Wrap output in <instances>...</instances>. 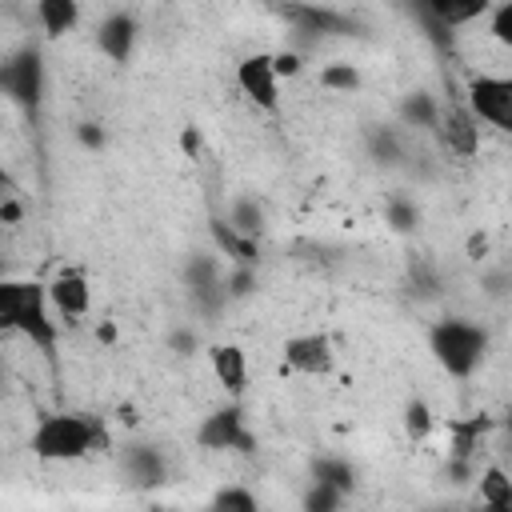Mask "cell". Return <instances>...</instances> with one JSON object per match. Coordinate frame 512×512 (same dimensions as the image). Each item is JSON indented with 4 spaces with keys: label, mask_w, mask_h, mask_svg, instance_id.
<instances>
[{
    "label": "cell",
    "mask_w": 512,
    "mask_h": 512,
    "mask_svg": "<svg viewBox=\"0 0 512 512\" xmlns=\"http://www.w3.org/2000/svg\"><path fill=\"white\" fill-rule=\"evenodd\" d=\"M208 368L216 376V384L228 392V396H244L248 388V352L240 344H212L208 348Z\"/></svg>",
    "instance_id": "cell-12"
},
{
    "label": "cell",
    "mask_w": 512,
    "mask_h": 512,
    "mask_svg": "<svg viewBox=\"0 0 512 512\" xmlns=\"http://www.w3.org/2000/svg\"><path fill=\"white\" fill-rule=\"evenodd\" d=\"M400 116L408 128H436L440 120V104L428 100V92H412L404 104H400Z\"/></svg>",
    "instance_id": "cell-17"
},
{
    "label": "cell",
    "mask_w": 512,
    "mask_h": 512,
    "mask_svg": "<svg viewBox=\"0 0 512 512\" xmlns=\"http://www.w3.org/2000/svg\"><path fill=\"white\" fill-rule=\"evenodd\" d=\"M436 428V416L424 400H408L404 404V436L408 440H428V432Z\"/></svg>",
    "instance_id": "cell-20"
},
{
    "label": "cell",
    "mask_w": 512,
    "mask_h": 512,
    "mask_svg": "<svg viewBox=\"0 0 512 512\" xmlns=\"http://www.w3.org/2000/svg\"><path fill=\"white\" fill-rule=\"evenodd\" d=\"M212 504H216V508H240V512H252V508H256V496H252L248 488H220V492L212 496Z\"/></svg>",
    "instance_id": "cell-22"
},
{
    "label": "cell",
    "mask_w": 512,
    "mask_h": 512,
    "mask_svg": "<svg viewBox=\"0 0 512 512\" xmlns=\"http://www.w3.org/2000/svg\"><path fill=\"white\" fill-rule=\"evenodd\" d=\"M420 8L440 28H468L492 12V0H420Z\"/></svg>",
    "instance_id": "cell-13"
},
{
    "label": "cell",
    "mask_w": 512,
    "mask_h": 512,
    "mask_svg": "<svg viewBox=\"0 0 512 512\" xmlns=\"http://www.w3.org/2000/svg\"><path fill=\"white\" fill-rule=\"evenodd\" d=\"M124 468L136 484H156L164 480V456L152 448V444H132L128 456H124Z\"/></svg>",
    "instance_id": "cell-15"
},
{
    "label": "cell",
    "mask_w": 512,
    "mask_h": 512,
    "mask_svg": "<svg viewBox=\"0 0 512 512\" xmlns=\"http://www.w3.org/2000/svg\"><path fill=\"white\" fill-rule=\"evenodd\" d=\"M480 504L488 508H512V472L500 464H488L480 472Z\"/></svg>",
    "instance_id": "cell-16"
},
{
    "label": "cell",
    "mask_w": 512,
    "mask_h": 512,
    "mask_svg": "<svg viewBox=\"0 0 512 512\" xmlns=\"http://www.w3.org/2000/svg\"><path fill=\"white\" fill-rule=\"evenodd\" d=\"M280 360H284V372L316 380V376H328L336 368V344L328 332H296L284 340Z\"/></svg>",
    "instance_id": "cell-6"
},
{
    "label": "cell",
    "mask_w": 512,
    "mask_h": 512,
    "mask_svg": "<svg viewBox=\"0 0 512 512\" xmlns=\"http://www.w3.org/2000/svg\"><path fill=\"white\" fill-rule=\"evenodd\" d=\"M488 36H492L496 44L512 48V0L492 4V12H488Z\"/></svg>",
    "instance_id": "cell-21"
},
{
    "label": "cell",
    "mask_w": 512,
    "mask_h": 512,
    "mask_svg": "<svg viewBox=\"0 0 512 512\" xmlns=\"http://www.w3.org/2000/svg\"><path fill=\"white\" fill-rule=\"evenodd\" d=\"M236 88H240V96H244L252 108L276 116V112H280V72H276L272 52H252V56H244V60L236 64Z\"/></svg>",
    "instance_id": "cell-5"
},
{
    "label": "cell",
    "mask_w": 512,
    "mask_h": 512,
    "mask_svg": "<svg viewBox=\"0 0 512 512\" xmlns=\"http://www.w3.org/2000/svg\"><path fill=\"white\" fill-rule=\"evenodd\" d=\"M28 448L44 464H76L108 448V428L92 412H52L36 420Z\"/></svg>",
    "instance_id": "cell-1"
},
{
    "label": "cell",
    "mask_w": 512,
    "mask_h": 512,
    "mask_svg": "<svg viewBox=\"0 0 512 512\" xmlns=\"http://www.w3.org/2000/svg\"><path fill=\"white\" fill-rule=\"evenodd\" d=\"M464 104L480 124L512 136V72H476L464 84Z\"/></svg>",
    "instance_id": "cell-4"
},
{
    "label": "cell",
    "mask_w": 512,
    "mask_h": 512,
    "mask_svg": "<svg viewBox=\"0 0 512 512\" xmlns=\"http://www.w3.org/2000/svg\"><path fill=\"white\" fill-rule=\"evenodd\" d=\"M428 352L452 380H468L488 356V328L464 316H444L428 328Z\"/></svg>",
    "instance_id": "cell-3"
},
{
    "label": "cell",
    "mask_w": 512,
    "mask_h": 512,
    "mask_svg": "<svg viewBox=\"0 0 512 512\" xmlns=\"http://www.w3.org/2000/svg\"><path fill=\"white\" fill-rule=\"evenodd\" d=\"M52 296L40 280H4L0 284V324L4 332L24 336L40 356H56L60 320H52Z\"/></svg>",
    "instance_id": "cell-2"
},
{
    "label": "cell",
    "mask_w": 512,
    "mask_h": 512,
    "mask_svg": "<svg viewBox=\"0 0 512 512\" xmlns=\"http://www.w3.org/2000/svg\"><path fill=\"white\" fill-rule=\"evenodd\" d=\"M228 224H232L236 232H244V236L256 240V232L264 228V212H260V204H256L252 196H240V200H232V208H228Z\"/></svg>",
    "instance_id": "cell-18"
},
{
    "label": "cell",
    "mask_w": 512,
    "mask_h": 512,
    "mask_svg": "<svg viewBox=\"0 0 512 512\" xmlns=\"http://www.w3.org/2000/svg\"><path fill=\"white\" fill-rule=\"evenodd\" d=\"M36 24L48 40H60L76 32L80 24V0H36Z\"/></svg>",
    "instance_id": "cell-14"
},
{
    "label": "cell",
    "mask_w": 512,
    "mask_h": 512,
    "mask_svg": "<svg viewBox=\"0 0 512 512\" xmlns=\"http://www.w3.org/2000/svg\"><path fill=\"white\" fill-rule=\"evenodd\" d=\"M180 148H184V156L196 160V156H200V132H196V128H184V132H180Z\"/></svg>",
    "instance_id": "cell-25"
},
{
    "label": "cell",
    "mask_w": 512,
    "mask_h": 512,
    "mask_svg": "<svg viewBox=\"0 0 512 512\" xmlns=\"http://www.w3.org/2000/svg\"><path fill=\"white\" fill-rule=\"evenodd\" d=\"M0 216H4V224H16V220H20V204H16V200H4Z\"/></svg>",
    "instance_id": "cell-27"
},
{
    "label": "cell",
    "mask_w": 512,
    "mask_h": 512,
    "mask_svg": "<svg viewBox=\"0 0 512 512\" xmlns=\"http://www.w3.org/2000/svg\"><path fill=\"white\" fill-rule=\"evenodd\" d=\"M196 444H200V448H208V452H224V448L248 452L252 432L244 428V412H240L236 404L216 408L212 416H204V420H200V428H196Z\"/></svg>",
    "instance_id": "cell-8"
},
{
    "label": "cell",
    "mask_w": 512,
    "mask_h": 512,
    "mask_svg": "<svg viewBox=\"0 0 512 512\" xmlns=\"http://www.w3.org/2000/svg\"><path fill=\"white\" fill-rule=\"evenodd\" d=\"M272 60H276V72H280V80H292V76H300V72H304V60H300V52H272Z\"/></svg>",
    "instance_id": "cell-23"
},
{
    "label": "cell",
    "mask_w": 512,
    "mask_h": 512,
    "mask_svg": "<svg viewBox=\"0 0 512 512\" xmlns=\"http://www.w3.org/2000/svg\"><path fill=\"white\" fill-rule=\"evenodd\" d=\"M316 84L324 92H356L360 88V68L356 64H324Z\"/></svg>",
    "instance_id": "cell-19"
},
{
    "label": "cell",
    "mask_w": 512,
    "mask_h": 512,
    "mask_svg": "<svg viewBox=\"0 0 512 512\" xmlns=\"http://www.w3.org/2000/svg\"><path fill=\"white\" fill-rule=\"evenodd\" d=\"M436 132H440L444 148H448L452 156H460V160H472V156L480 152V120H476V112H472L464 100L440 104Z\"/></svg>",
    "instance_id": "cell-7"
},
{
    "label": "cell",
    "mask_w": 512,
    "mask_h": 512,
    "mask_svg": "<svg viewBox=\"0 0 512 512\" xmlns=\"http://www.w3.org/2000/svg\"><path fill=\"white\" fill-rule=\"evenodd\" d=\"M4 88L20 104H36L40 100V92H44V64H40L36 48H24L20 56H12L4 64Z\"/></svg>",
    "instance_id": "cell-11"
},
{
    "label": "cell",
    "mask_w": 512,
    "mask_h": 512,
    "mask_svg": "<svg viewBox=\"0 0 512 512\" xmlns=\"http://www.w3.org/2000/svg\"><path fill=\"white\" fill-rule=\"evenodd\" d=\"M136 32H140V24L132 12H108L96 24V52L108 64H128L136 52Z\"/></svg>",
    "instance_id": "cell-10"
},
{
    "label": "cell",
    "mask_w": 512,
    "mask_h": 512,
    "mask_svg": "<svg viewBox=\"0 0 512 512\" xmlns=\"http://www.w3.org/2000/svg\"><path fill=\"white\" fill-rule=\"evenodd\" d=\"M388 216H392V228H400V232L416 224V208H408V204H400V200L388 208Z\"/></svg>",
    "instance_id": "cell-24"
},
{
    "label": "cell",
    "mask_w": 512,
    "mask_h": 512,
    "mask_svg": "<svg viewBox=\"0 0 512 512\" xmlns=\"http://www.w3.org/2000/svg\"><path fill=\"white\" fill-rule=\"evenodd\" d=\"M48 296H52V308L60 320H84L92 308V284L80 268H60L48 280Z\"/></svg>",
    "instance_id": "cell-9"
},
{
    "label": "cell",
    "mask_w": 512,
    "mask_h": 512,
    "mask_svg": "<svg viewBox=\"0 0 512 512\" xmlns=\"http://www.w3.org/2000/svg\"><path fill=\"white\" fill-rule=\"evenodd\" d=\"M484 252H488V236H484V232H476V236L468 240V256H472V260H480Z\"/></svg>",
    "instance_id": "cell-26"
}]
</instances>
